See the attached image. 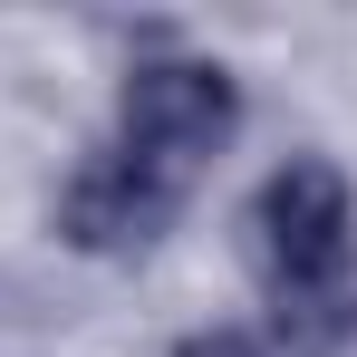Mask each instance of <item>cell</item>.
<instances>
[{
	"label": "cell",
	"mask_w": 357,
	"mask_h": 357,
	"mask_svg": "<svg viewBox=\"0 0 357 357\" xmlns=\"http://www.w3.org/2000/svg\"><path fill=\"white\" fill-rule=\"evenodd\" d=\"M241 126V87L232 68L213 59H135L126 68V97H116V155L155 183H193Z\"/></svg>",
	"instance_id": "cell-2"
},
{
	"label": "cell",
	"mask_w": 357,
	"mask_h": 357,
	"mask_svg": "<svg viewBox=\"0 0 357 357\" xmlns=\"http://www.w3.org/2000/svg\"><path fill=\"white\" fill-rule=\"evenodd\" d=\"M174 357H261V338H241V328H203V338H183Z\"/></svg>",
	"instance_id": "cell-4"
},
{
	"label": "cell",
	"mask_w": 357,
	"mask_h": 357,
	"mask_svg": "<svg viewBox=\"0 0 357 357\" xmlns=\"http://www.w3.org/2000/svg\"><path fill=\"white\" fill-rule=\"evenodd\" d=\"M174 213H183L174 183L135 174L116 145H107V155H87V165L68 174V193H59V241L87 251V261H135V251H155V241L174 232Z\"/></svg>",
	"instance_id": "cell-3"
},
{
	"label": "cell",
	"mask_w": 357,
	"mask_h": 357,
	"mask_svg": "<svg viewBox=\"0 0 357 357\" xmlns=\"http://www.w3.org/2000/svg\"><path fill=\"white\" fill-rule=\"evenodd\" d=\"M251 251H261V271H271V290H280V319H290V309L328 319V309H338V271H348V251H357L348 174H338L328 155H290L280 174L261 183V203H251Z\"/></svg>",
	"instance_id": "cell-1"
}]
</instances>
